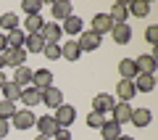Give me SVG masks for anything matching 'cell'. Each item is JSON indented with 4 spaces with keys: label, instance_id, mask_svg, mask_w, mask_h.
Here are the masks:
<instances>
[{
    "label": "cell",
    "instance_id": "obj_1",
    "mask_svg": "<svg viewBox=\"0 0 158 140\" xmlns=\"http://www.w3.org/2000/svg\"><path fill=\"white\" fill-rule=\"evenodd\" d=\"M0 56H3V63H6V66L19 69V66H27V56L29 53L24 50V48H6Z\"/></svg>",
    "mask_w": 158,
    "mask_h": 140
},
{
    "label": "cell",
    "instance_id": "obj_2",
    "mask_svg": "<svg viewBox=\"0 0 158 140\" xmlns=\"http://www.w3.org/2000/svg\"><path fill=\"white\" fill-rule=\"evenodd\" d=\"M53 119H56V124L58 127H71L74 124V119H77V108L74 106H69V103H61V106L53 111Z\"/></svg>",
    "mask_w": 158,
    "mask_h": 140
},
{
    "label": "cell",
    "instance_id": "obj_3",
    "mask_svg": "<svg viewBox=\"0 0 158 140\" xmlns=\"http://www.w3.org/2000/svg\"><path fill=\"white\" fill-rule=\"evenodd\" d=\"M113 106H116V98L108 95V93H98V95L92 98V111L103 114V116H106V114H111Z\"/></svg>",
    "mask_w": 158,
    "mask_h": 140
},
{
    "label": "cell",
    "instance_id": "obj_4",
    "mask_svg": "<svg viewBox=\"0 0 158 140\" xmlns=\"http://www.w3.org/2000/svg\"><path fill=\"white\" fill-rule=\"evenodd\" d=\"M13 127L16 129H32L34 122H37V116H34V111H29V108H19L16 114H13Z\"/></svg>",
    "mask_w": 158,
    "mask_h": 140
},
{
    "label": "cell",
    "instance_id": "obj_5",
    "mask_svg": "<svg viewBox=\"0 0 158 140\" xmlns=\"http://www.w3.org/2000/svg\"><path fill=\"white\" fill-rule=\"evenodd\" d=\"M100 40H103L100 34H95V32L90 29V32H82V34H79L77 42H79V50H82V53H92V50L100 48Z\"/></svg>",
    "mask_w": 158,
    "mask_h": 140
},
{
    "label": "cell",
    "instance_id": "obj_6",
    "mask_svg": "<svg viewBox=\"0 0 158 140\" xmlns=\"http://www.w3.org/2000/svg\"><path fill=\"white\" fill-rule=\"evenodd\" d=\"M135 66H137V74H156L158 58H153L150 53H142V56L135 58Z\"/></svg>",
    "mask_w": 158,
    "mask_h": 140
},
{
    "label": "cell",
    "instance_id": "obj_7",
    "mask_svg": "<svg viewBox=\"0 0 158 140\" xmlns=\"http://www.w3.org/2000/svg\"><path fill=\"white\" fill-rule=\"evenodd\" d=\"M19 101H21V106H27L29 111H32L34 106H40V103H42V93H40L37 87H32V85H29V87L21 90V98H19Z\"/></svg>",
    "mask_w": 158,
    "mask_h": 140
},
{
    "label": "cell",
    "instance_id": "obj_8",
    "mask_svg": "<svg viewBox=\"0 0 158 140\" xmlns=\"http://www.w3.org/2000/svg\"><path fill=\"white\" fill-rule=\"evenodd\" d=\"M32 87H37L40 93H45L48 87H53V72L50 69H37L32 77Z\"/></svg>",
    "mask_w": 158,
    "mask_h": 140
},
{
    "label": "cell",
    "instance_id": "obj_9",
    "mask_svg": "<svg viewBox=\"0 0 158 140\" xmlns=\"http://www.w3.org/2000/svg\"><path fill=\"white\" fill-rule=\"evenodd\" d=\"M108 34L113 37V42H116V45H129V40H132V27H129V24H113Z\"/></svg>",
    "mask_w": 158,
    "mask_h": 140
},
{
    "label": "cell",
    "instance_id": "obj_10",
    "mask_svg": "<svg viewBox=\"0 0 158 140\" xmlns=\"http://www.w3.org/2000/svg\"><path fill=\"white\" fill-rule=\"evenodd\" d=\"M61 24H56V21H45L42 24V29H40V37L45 40V42H58L61 40Z\"/></svg>",
    "mask_w": 158,
    "mask_h": 140
},
{
    "label": "cell",
    "instance_id": "obj_11",
    "mask_svg": "<svg viewBox=\"0 0 158 140\" xmlns=\"http://www.w3.org/2000/svg\"><path fill=\"white\" fill-rule=\"evenodd\" d=\"M34 127L40 129V135H45V138H53V135H56V129H58V124H56V119H53L50 114H45V116H37Z\"/></svg>",
    "mask_w": 158,
    "mask_h": 140
},
{
    "label": "cell",
    "instance_id": "obj_12",
    "mask_svg": "<svg viewBox=\"0 0 158 140\" xmlns=\"http://www.w3.org/2000/svg\"><path fill=\"white\" fill-rule=\"evenodd\" d=\"M50 11H53V21H66L69 16H71V3H69V0H58V3H53L50 6Z\"/></svg>",
    "mask_w": 158,
    "mask_h": 140
},
{
    "label": "cell",
    "instance_id": "obj_13",
    "mask_svg": "<svg viewBox=\"0 0 158 140\" xmlns=\"http://www.w3.org/2000/svg\"><path fill=\"white\" fill-rule=\"evenodd\" d=\"M129 116H132V106H129V103H124V101H118L116 106H113V111H111V119H113V122H118L121 127L129 122Z\"/></svg>",
    "mask_w": 158,
    "mask_h": 140
},
{
    "label": "cell",
    "instance_id": "obj_14",
    "mask_svg": "<svg viewBox=\"0 0 158 140\" xmlns=\"http://www.w3.org/2000/svg\"><path fill=\"white\" fill-rule=\"evenodd\" d=\"M111 27H113V21H111V16L108 13H95V19H92V32L95 34H108L111 32Z\"/></svg>",
    "mask_w": 158,
    "mask_h": 140
},
{
    "label": "cell",
    "instance_id": "obj_15",
    "mask_svg": "<svg viewBox=\"0 0 158 140\" xmlns=\"http://www.w3.org/2000/svg\"><path fill=\"white\" fill-rule=\"evenodd\" d=\"M108 16H111L113 24H127V19H129V13H127V3L124 0H116L111 6V11H108Z\"/></svg>",
    "mask_w": 158,
    "mask_h": 140
},
{
    "label": "cell",
    "instance_id": "obj_16",
    "mask_svg": "<svg viewBox=\"0 0 158 140\" xmlns=\"http://www.w3.org/2000/svg\"><path fill=\"white\" fill-rule=\"evenodd\" d=\"M116 95H118V101L129 103L132 98L137 95V90H135V82H129V79H121V82L116 85Z\"/></svg>",
    "mask_w": 158,
    "mask_h": 140
},
{
    "label": "cell",
    "instance_id": "obj_17",
    "mask_svg": "<svg viewBox=\"0 0 158 140\" xmlns=\"http://www.w3.org/2000/svg\"><path fill=\"white\" fill-rule=\"evenodd\" d=\"M132 82H135V90H140V93H153V87H156V74H137Z\"/></svg>",
    "mask_w": 158,
    "mask_h": 140
},
{
    "label": "cell",
    "instance_id": "obj_18",
    "mask_svg": "<svg viewBox=\"0 0 158 140\" xmlns=\"http://www.w3.org/2000/svg\"><path fill=\"white\" fill-rule=\"evenodd\" d=\"M63 103V93L58 87H48L42 93V106H50V108H58Z\"/></svg>",
    "mask_w": 158,
    "mask_h": 140
},
{
    "label": "cell",
    "instance_id": "obj_19",
    "mask_svg": "<svg viewBox=\"0 0 158 140\" xmlns=\"http://www.w3.org/2000/svg\"><path fill=\"white\" fill-rule=\"evenodd\" d=\"M153 119L150 108H132V116H129V124H135V127H148Z\"/></svg>",
    "mask_w": 158,
    "mask_h": 140
},
{
    "label": "cell",
    "instance_id": "obj_20",
    "mask_svg": "<svg viewBox=\"0 0 158 140\" xmlns=\"http://www.w3.org/2000/svg\"><path fill=\"white\" fill-rule=\"evenodd\" d=\"M100 135H103L106 140H118V138H121V124L113 122V119H106L103 127H100Z\"/></svg>",
    "mask_w": 158,
    "mask_h": 140
},
{
    "label": "cell",
    "instance_id": "obj_21",
    "mask_svg": "<svg viewBox=\"0 0 158 140\" xmlns=\"http://www.w3.org/2000/svg\"><path fill=\"white\" fill-rule=\"evenodd\" d=\"M127 13L142 19V16L150 13V3H148V0H132V3H127Z\"/></svg>",
    "mask_w": 158,
    "mask_h": 140
},
{
    "label": "cell",
    "instance_id": "obj_22",
    "mask_svg": "<svg viewBox=\"0 0 158 140\" xmlns=\"http://www.w3.org/2000/svg\"><path fill=\"white\" fill-rule=\"evenodd\" d=\"M42 48H45V40L40 37V34H27V37H24V50L27 53H42Z\"/></svg>",
    "mask_w": 158,
    "mask_h": 140
},
{
    "label": "cell",
    "instance_id": "obj_23",
    "mask_svg": "<svg viewBox=\"0 0 158 140\" xmlns=\"http://www.w3.org/2000/svg\"><path fill=\"white\" fill-rule=\"evenodd\" d=\"M118 74H121V79H135L137 77V66H135V58H121L118 61Z\"/></svg>",
    "mask_w": 158,
    "mask_h": 140
},
{
    "label": "cell",
    "instance_id": "obj_24",
    "mask_svg": "<svg viewBox=\"0 0 158 140\" xmlns=\"http://www.w3.org/2000/svg\"><path fill=\"white\" fill-rule=\"evenodd\" d=\"M32 77H34V72H32L29 66H19L16 74H13V82L24 90V87H29V85H32Z\"/></svg>",
    "mask_w": 158,
    "mask_h": 140
},
{
    "label": "cell",
    "instance_id": "obj_25",
    "mask_svg": "<svg viewBox=\"0 0 158 140\" xmlns=\"http://www.w3.org/2000/svg\"><path fill=\"white\" fill-rule=\"evenodd\" d=\"M82 27H85V24H82V19L71 13V16H69L66 21H63L61 32H66V34H71V37H74V34H82Z\"/></svg>",
    "mask_w": 158,
    "mask_h": 140
},
{
    "label": "cell",
    "instance_id": "obj_26",
    "mask_svg": "<svg viewBox=\"0 0 158 140\" xmlns=\"http://www.w3.org/2000/svg\"><path fill=\"white\" fill-rule=\"evenodd\" d=\"M61 56L66 58V61L74 63L79 56H82V50H79V42H74V40H71V42H63V45H61Z\"/></svg>",
    "mask_w": 158,
    "mask_h": 140
},
{
    "label": "cell",
    "instance_id": "obj_27",
    "mask_svg": "<svg viewBox=\"0 0 158 140\" xmlns=\"http://www.w3.org/2000/svg\"><path fill=\"white\" fill-rule=\"evenodd\" d=\"M24 37H27V34H24L21 29L6 32V48H24Z\"/></svg>",
    "mask_w": 158,
    "mask_h": 140
},
{
    "label": "cell",
    "instance_id": "obj_28",
    "mask_svg": "<svg viewBox=\"0 0 158 140\" xmlns=\"http://www.w3.org/2000/svg\"><path fill=\"white\" fill-rule=\"evenodd\" d=\"M42 16H27L24 19V29H27V32L24 34H40V29H42Z\"/></svg>",
    "mask_w": 158,
    "mask_h": 140
},
{
    "label": "cell",
    "instance_id": "obj_29",
    "mask_svg": "<svg viewBox=\"0 0 158 140\" xmlns=\"http://www.w3.org/2000/svg\"><path fill=\"white\" fill-rule=\"evenodd\" d=\"M3 98L11 101V103H16L19 98H21V87H19L16 82H6V85H3Z\"/></svg>",
    "mask_w": 158,
    "mask_h": 140
},
{
    "label": "cell",
    "instance_id": "obj_30",
    "mask_svg": "<svg viewBox=\"0 0 158 140\" xmlns=\"http://www.w3.org/2000/svg\"><path fill=\"white\" fill-rule=\"evenodd\" d=\"M19 24H21V21H19V16H16V13H3V16H0V27H3V29H6V32H13V29H19Z\"/></svg>",
    "mask_w": 158,
    "mask_h": 140
},
{
    "label": "cell",
    "instance_id": "obj_31",
    "mask_svg": "<svg viewBox=\"0 0 158 140\" xmlns=\"http://www.w3.org/2000/svg\"><path fill=\"white\" fill-rule=\"evenodd\" d=\"M19 108H16V103H11V101H6V98H0V119H6V122H11L13 119V114H16Z\"/></svg>",
    "mask_w": 158,
    "mask_h": 140
},
{
    "label": "cell",
    "instance_id": "obj_32",
    "mask_svg": "<svg viewBox=\"0 0 158 140\" xmlns=\"http://www.w3.org/2000/svg\"><path fill=\"white\" fill-rule=\"evenodd\" d=\"M21 8L27 16H40L42 11V0H21Z\"/></svg>",
    "mask_w": 158,
    "mask_h": 140
},
{
    "label": "cell",
    "instance_id": "obj_33",
    "mask_svg": "<svg viewBox=\"0 0 158 140\" xmlns=\"http://www.w3.org/2000/svg\"><path fill=\"white\" fill-rule=\"evenodd\" d=\"M42 53H45L48 61H56V58H61V42H45Z\"/></svg>",
    "mask_w": 158,
    "mask_h": 140
},
{
    "label": "cell",
    "instance_id": "obj_34",
    "mask_svg": "<svg viewBox=\"0 0 158 140\" xmlns=\"http://www.w3.org/2000/svg\"><path fill=\"white\" fill-rule=\"evenodd\" d=\"M103 122H106V116H103V114H98V111H90V114H87V127L100 129V127H103Z\"/></svg>",
    "mask_w": 158,
    "mask_h": 140
},
{
    "label": "cell",
    "instance_id": "obj_35",
    "mask_svg": "<svg viewBox=\"0 0 158 140\" xmlns=\"http://www.w3.org/2000/svg\"><path fill=\"white\" fill-rule=\"evenodd\" d=\"M145 40H148V42L153 45V48L158 45V27H156V24H150V27L145 29Z\"/></svg>",
    "mask_w": 158,
    "mask_h": 140
},
{
    "label": "cell",
    "instance_id": "obj_36",
    "mask_svg": "<svg viewBox=\"0 0 158 140\" xmlns=\"http://www.w3.org/2000/svg\"><path fill=\"white\" fill-rule=\"evenodd\" d=\"M53 140H71V129L69 127H58L56 135H53Z\"/></svg>",
    "mask_w": 158,
    "mask_h": 140
},
{
    "label": "cell",
    "instance_id": "obj_37",
    "mask_svg": "<svg viewBox=\"0 0 158 140\" xmlns=\"http://www.w3.org/2000/svg\"><path fill=\"white\" fill-rule=\"evenodd\" d=\"M8 132H11V122H6V119H0V140H6Z\"/></svg>",
    "mask_w": 158,
    "mask_h": 140
},
{
    "label": "cell",
    "instance_id": "obj_38",
    "mask_svg": "<svg viewBox=\"0 0 158 140\" xmlns=\"http://www.w3.org/2000/svg\"><path fill=\"white\" fill-rule=\"evenodd\" d=\"M6 50V34H0V53Z\"/></svg>",
    "mask_w": 158,
    "mask_h": 140
},
{
    "label": "cell",
    "instance_id": "obj_39",
    "mask_svg": "<svg viewBox=\"0 0 158 140\" xmlns=\"http://www.w3.org/2000/svg\"><path fill=\"white\" fill-rule=\"evenodd\" d=\"M6 82H8V79H6V74L0 72V90H3V85H6Z\"/></svg>",
    "mask_w": 158,
    "mask_h": 140
},
{
    "label": "cell",
    "instance_id": "obj_40",
    "mask_svg": "<svg viewBox=\"0 0 158 140\" xmlns=\"http://www.w3.org/2000/svg\"><path fill=\"white\" fill-rule=\"evenodd\" d=\"M34 140H50V138H45V135H37V138H34Z\"/></svg>",
    "mask_w": 158,
    "mask_h": 140
},
{
    "label": "cell",
    "instance_id": "obj_41",
    "mask_svg": "<svg viewBox=\"0 0 158 140\" xmlns=\"http://www.w3.org/2000/svg\"><path fill=\"white\" fill-rule=\"evenodd\" d=\"M118 140H135V138H127V135H121V138H118Z\"/></svg>",
    "mask_w": 158,
    "mask_h": 140
},
{
    "label": "cell",
    "instance_id": "obj_42",
    "mask_svg": "<svg viewBox=\"0 0 158 140\" xmlns=\"http://www.w3.org/2000/svg\"><path fill=\"white\" fill-rule=\"evenodd\" d=\"M3 66H6V63H3V56H0V72H3Z\"/></svg>",
    "mask_w": 158,
    "mask_h": 140
}]
</instances>
